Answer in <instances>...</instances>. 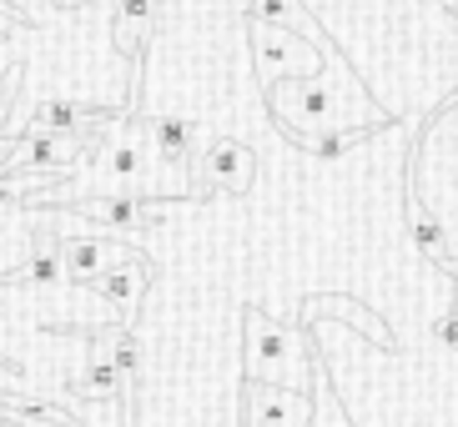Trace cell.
I'll use <instances>...</instances> for the list:
<instances>
[{"instance_id":"cell-3","label":"cell","mask_w":458,"mask_h":427,"mask_svg":"<svg viewBox=\"0 0 458 427\" xmlns=\"http://www.w3.org/2000/svg\"><path fill=\"white\" fill-rule=\"evenodd\" d=\"M151 136H157V147H162V156L172 161V166H182V161L191 156V121L182 116H162V121H151Z\"/></svg>"},{"instance_id":"cell-7","label":"cell","mask_w":458,"mask_h":427,"mask_svg":"<svg viewBox=\"0 0 458 427\" xmlns=\"http://www.w3.org/2000/svg\"><path fill=\"white\" fill-rule=\"evenodd\" d=\"M287 46H293V36H287V40H272L267 30L257 36V61H262V76H277V71L287 66Z\"/></svg>"},{"instance_id":"cell-2","label":"cell","mask_w":458,"mask_h":427,"mask_svg":"<svg viewBox=\"0 0 458 427\" xmlns=\"http://www.w3.org/2000/svg\"><path fill=\"white\" fill-rule=\"evenodd\" d=\"M147 30H151V0H122V11H116V46L126 55H136Z\"/></svg>"},{"instance_id":"cell-10","label":"cell","mask_w":458,"mask_h":427,"mask_svg":"<svg viewBox=\"0 0 458 427\" xmlns=\"http://www.w3.org/2000/svg\"><path fill=\"white\" fill-rule=\"evenodd\" d=\"M111 172L122 176V181H131V176L141 172V151H136V147H116V151H111Z\"/></svg>"},{"instance_id":"cell-14","label":"cell","mask_w":458,"mask_h":427,"mask_svg":"<svg viewBox=\"0 0 458 427\" xmlns=\"http://www.w3.org/2000/svg\"><path fill=\"white\" fill-rule=\"evenodd\" d=\"M55 5H86V0H55Z\"/></svg>"},{"instance_id":"cell-4","label":"cell","mask_w":458,"mask_h":427,"mask_svg":"<svg viewBox=\"0 0 458 427\" xmlns=\"http://www.w3.org/2000/svg\"><path fill=\"white\" fill-rule=\"evenodd\" d=\"M61 277H71L66 272V262L61 256H36L30 267H21V272H11V277H0V287H15V281H41V287H55Z\"/></svg>"},{"instance_id":"cell-8","label":"cell","mask_w":458,"mask_h":427,"mask_svg":"<svg viewBox=\"0 0 458 427\" xmlns=\"http://www.w3.org/2000/svg\"><path fill=\"white\" fill-rule=\"evenodd\" d=\"M413 241H418L423 256H444V227H438L433 216H423V212L413 216Z\"/></svg>"},{"instance_id":"cell-11","label":"cell","mask_w":458,"mask_h":427,"mask_svg":"<svg viewBox=\"0 0 458 427\" xmlns=\"http://www.w3.org/2000/svg\"><path fill=\"white\" fill-rule=\"evenodd\" d=\"M433 332H438V342H448V347H458V307H448L444 317L433 322Z\"/></svg>"},{"instance_id":"cell-9","label":"cell","mask_w":458,"mask_h":427,"mask_svg":"<svg viewBox=\"0 0 458 427\" xmlns=\"http://www.w3.org/2000/svg\"><path fill=\"white\" fill-rule=\"evenodd\" d=\"M111 362H116V373H122L126 382L136 377V367H141V347H136V337H131V332L116 337V347H111Z\"/></svg>"},{"instance_id":"cell-12","label":"cell","mask_w":458,"mask_h":427,"mask_svg":"<svg viewBox=\"0 0 458 427\" xmlns=\"http://www.w3.org/2000/svg\"><path fill=\"white\" fill-rule=\"evenodd\" d=\"M348 147H352V136H323L312 151H318V156H343Z\"/></svg>"},{"instance_id":"cell-1","label":"cell","mask_w":458,"mask_h":427,"mask_svg":"<svg viewBox=\"0 0 458 427\" xmlns=\"http://www.w3.org/2000/svg\"><path fill=\"white\" fill-rule=\"evenodd\" d=\"M252 151L242 147V141H212L207 147V176H212L216 187L227 191H247L252 187Z\"/></svg>"},{"instance_id":"cell-5","label":"cell","mask_w":458,"mask_h":427,"mask_svg":"<svg viewBox=\"0 0 458 427\" xmlns=\"http://www.w3.org/2000/svg\"><path fill=\"white\" fill-rule=\"evenodd\" d=\"M81 116H96V106H61V101H51V106H41V116H36V126L41 131H61V136H71L76 141V121Z\"/></svg>"},{"instance_id":"cell-13","label":"cell","mask_w":458,"mask_h":427,"mask_svg":"<svg viewBox=\"0 0 458 427\" xmlns=\"http://www.w3.org/2000/svg\"><path fill=\"white\" fill-rule=\"evenodd\" d=\"M0 367H5V373H15V362H11V357H0Z\"/></svg>"},{"instance_id":"cell-6","label":"cell","mask_w":458,"mask_h":427,"mask_svg":"<svg viewBox=\"0 0 458 427\" xmlns=\"http://www.w3.org/2000/svg\"><path fill=\"white\" fill-rule=\"evenodd\" d=\"M122 388V373H116V362H91L81 377V392H91V398H111V392Z\"/></svg>"}]
</instances>
